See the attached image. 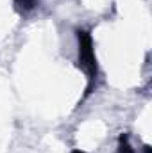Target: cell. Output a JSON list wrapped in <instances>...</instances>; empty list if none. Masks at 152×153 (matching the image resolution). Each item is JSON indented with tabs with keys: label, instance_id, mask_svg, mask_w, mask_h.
I'll return each mask as SVG.
<instances>
[{
	"label": "cell",
	"instance_id": "obj_1",
	"mask_svg": "<svg viewBox=\"0 0 152 153\" xmlns=\"http://www.w3.org/2000/svg\"><path fill=\"white\" fill-rule=\"evenodd\" d=\"M75 36H77V66L86 73V78H88V85H86V93H84V98H86L95 89V82L99 78V62H97L91 34L84 29H77Z\"/></svg>",
	"mask_w": 152,
	"mask_h": 153
},
{
	"label": "cell",
	"instance_id": "obj_2",
	"mask_svg": "<svg viewBox=\"0 0 152 153\" xmlns=\"http://www.w3.org/2000/svg\"><path fill=\"white\" fill-rule=\"evenodd\" d=\"M118 153H134V148L131 146L127 134H122L118 137Z\"/></svg>",
	"mask_w": 152,
	"mask_h": 153
},
{
	"label": "cell",
	"instance_id": "obj_3",
	"mask_svg": "<svg viewBox=\"0 0 152 153\" xmlns=\"http://www.w3.org/2000/svg\"><path fill=\"white\" fill-rule=\"evenodd\" d=\"M14 4L22 13H29L38 5V0H14Z\"/></svg>",
	"mask_w": 152,
	"mask_h": 153
},
{
	"label": "cell",
	"instance_id": "obj_4",
	"mask_svg": "<svg viewBox=\"0 0 152 153\" xmlns=\"http://www.w3.org/2000/svg\"><path fill=\"white\" fill-rule=\"evenodd\" d=\"M143 150H145V153H150V146H143Z\"/></svg>",
	"mask_w": 152,
	"mask_h": 153
},
{
	"label": "cell",
	"instance_id": "obj_5",
	"mask_svg": "<svg viewBox=\"0 0 152 153\" xmlns=\"http://www.w3.org/2000/svg\"><path fill=\"white\" fill-rule=\"evenodd\" d=\"M72 153H86V152H82V150H72Z\"/></svg>",
	"mask_w": 152,
	"mask_h": 153
}]
</instances>
